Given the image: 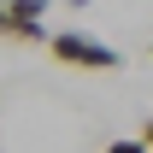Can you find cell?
Instances as JSON below:
<instances>
[{"label":"cell","instance_id":"5b68a950","mask_svg":"<svg viewBox=\"0 0 153 153\" xmlns=\"http://www.w3.org/2000/svg\"><path fill=\"white\" fill-rule=\"evenodd\" d=\"M141 135H147V141H153V118H147V124H141Z\"/></svg>","mask_w":153,"mask_h":153},{"label":"cell","instance_id":"277c9868","mask_svg":"<svg viewBox=\"0 0 153 153\" xmlns=\"http://www.w3.org/2000/svg\"><path fill=\"white\" fill-rule=\"evenodd\" d=\"M106 153H153V141H147V135H135V141H112Z\"/></svg>","mask_w":153,"mask_h":153},{"label":"cell","instance_id":"3957f363","mask_svg":"<svg viewBox=\"0 0 153 153\" xmlns=\"http://www.w3.org/2000/svg\"><path fill=\"white\" fill-rule=\"evenodd\" d=\"M12 18H47V0H0Z\"/></svg>","mask_w":153,"mask_h":153},{"label":"cell","instance_id":"6da1fadb","mask_svg":"<svg viewBox=\"0 0 153 153\" xmlns=\"http://www.w3.org/2000/svg\"><path fill=\"white\" fill-rule=\"evenodd\" d=\"M47 53H53L59 65H82V71H118V65H124L118 47H106L100 36H82V30H59V36L47 41Z\"/></svg>","mask_w":153,"mask_h":153},{"label":"cell","instance_id":"7a4b0ae2","mask_svg":"<svg viewBox=\"0 0 153 153\" xmlns=\"http://www.w3.org/2000/svg\"><path fill=\"white\" fill-rule=\"evenodd\" d=\"M0 41H18V47H47V24L41 18H12L6 6H0Z\"/></svg>","mask_w":153,"mask_h":153}]
</instances>
